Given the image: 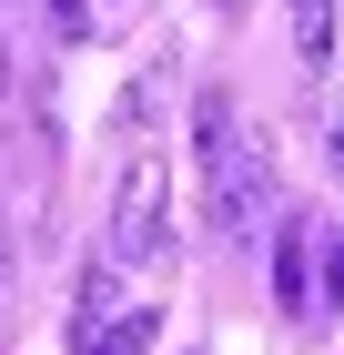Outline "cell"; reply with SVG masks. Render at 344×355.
<instances>
[{"mask_svg": "<svg viewBox=\"0 0 344 355\" xmlns=\"http://www.w3.org/2000/svg\"><path fill=\"white\" fill-rule=\"evenodd\" d=\"M162 244H172V173L152 153H132L111 183V264H152Z\"/></svg>", "mask_w": 344, "mask_h": 355, "instance_id": "cell-2", "label": "cell"}, {"mask_svg": "<svg viewBox=\"0 0 344 355\" xmlns=\"http://www.w3.org/2000/svg\"><path fill=\"white\" fill-rule=\"evenodd\" d=\"M71 355H152V304H122V315H102V325H81Z\"/></svg>", "mask_w": 344, "mask_h": 355, "instance_id": "cell-3", "label": "cell"}, {"mask_svg": "<svg viewBox=\"0 0 344 355\" xmlns=\"http://www.w3.org/2000/svg\"><path fill=\"white\" fill-rule=\"evenodd\" d=\"M102 10H122V0H102Z\"/></svg>", "mask_w": 344, "mask_h": 355, "instance_id": "cell-10", "label": "cell"}, {"mask_svg": "<svg viewBox=\"0 0 344 355\" xmlns=\"http://www.w3.org/2000/svg\"><path fill=\"white\" fill-rule=\"evenodd\" d=\"M324 304H344V234L324 244Z\"/></svg>", "mask_w": 344, "mask_h": 355, "instance_id": "cell-7", "label": "cell"}, {"mask_svg": "<svg viewBox=\"0 0 344 355\" xmlns=\"http://www.w3.org/2000/svg\"><path fill=\"white\" fill-rule=\"evenodd\" d=\"M41 10H51V31H61V41H81V31H91V0H41Z\"/></svg>", "mask_w": 344, "mask_h": 355, "instance_id": "cell-6", "label": "cell"}, {"mask_svg": "<svg viewBox=\"0 0 344 355\" xmlns=\"http://www.w3.org/2000/svg\"><path fill=\"white\" fill-rule=\"evenodd\" d=\"M102 315H122V264H111V254H102V264H81V304H71V335H81V325H102Z\"/></svg>", "mask_w": 344, "mask_h": 355, "instance_id": "cell-5", "label": "cell"}, {"mask_svg": "<svg viewBox=\"0 0 344 355\" xmlns=\"http://www.w3.org/2000/svg\"><path fill=\"white\" fill-rule=\"evenodd\" d=\"M203 203H212V223L233 234V244H253L264 234V214H273V153L264 142H212L203 153Z\"/></svg>", "mask_w": 344, "mask_h": 355, "instance_id": "cell-1", "label": "cell"}, {"mask_svg": "<svg viewBox=\"0 0 344 355\" xmlns=\"http://www.w3.org/2000/svg\"><path fill=\"white\" fill-rule=\"evenodd\" d=\"M0 92H10V51H0Z\"/></svg>", "mask_w": 344, "mask_h": 355, "instance_id": "cell-9", "label": "cell"}, {"mask_svg": "<svg viewBox=\"0 0 344 355\" xmlns=\"http://www.w3.org/2000/svg\"><path fill=\"white\" fill-rule=\"evenodd\" d=\"M273 304H284V315L314 304V244H304V234H273Z\"/></svg>", "mask_w": 344, "mask_h": 355, "instance_id": "cell-4", "label": "cell"}, {"mask_svg": "<svg viewBox=\"0 0 344 355\" xmlns=\"http://www.w3.org/2000/svg\"><path fill=\"white\" fill-rule=\"evenodd\" d=\"M324 163L344 173V112H334V122H324Z\"/></svg>", "mask_w": 344, "mask_h": 355, "instance_id": "cell-8", "label": "cell"}]
</instances>
